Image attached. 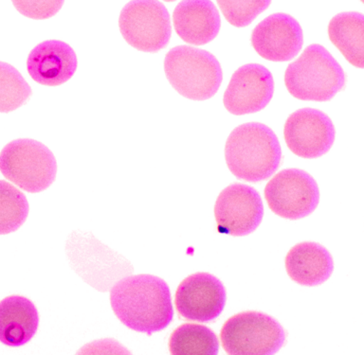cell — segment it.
<instances>
[{
	"label": "cell",
	"instance_id": "7c38bea8",
	"mask_svg": "<svg viewBox=\"0 0 364 355\" xmlns=\"http://www.w3.org/2000/svg\"><path fill=\"white\" fill-rule=\"evenodd\" d=\"M273 93L274 80L266 67L244 65L230 78L224 93V106L235 116L259 112L272 101Z\"/></svg>",
	"mask_w": 364,
	"mask_h": 355
},
{
	"label": "cell",
	"instance_id": "8fae6325",
	"mask_svg": "<svg viewBox=\"0 0 364 355\" xmlns=\"http://www.w3.org/2000/svg\"><path fill=\"white\" fill-rule=\"evenodd\" d=\"M226 298L224 284L215 275L196 273L179 284L176 293V308L188 320L209 322L223 311Z\"/></svg>",
	"mask_w": 364,
	"mask_h": 355
},
{
	"label": "cell",
	"instance_id": "e0dca14e",
	"mask_svg": "<svg viewBox=\"0 0 364 355\" xmlns=\"http://www.w3.org/2000/svg\"><path fill=\"white\" fill-rule=\"evenodd\" d=\"M39 315L36 305L22 295H10L0 301V342L20 346L36 335Z\"/></svg>",
	"mask_w": 364,
	"mask_h": 355
},
{
	"label": "cell",
	"instance_id": "9a60e30c",
	"mask_svg": "<svg viewBox=\"0 0 364 355\" xmlns=\"http://www.w3.org/2000/svg\"><path fill=\"white\" fill-rule=\"evenodd\" d=\"M176 33L184 42L202 45L218 36L221 19L218 9L210 0H185L173 13Z\"/></svg>",
	"mask_w": 364,
	"mask_h": 355
},
{
	"label": "cell",
	"instance_id": "ffe728a7",
	"mask_svg": "<svg viewBox=\"0 0 364 355\" xmlns=\"http://www.w3.org/2000/svg\"><path fill=\"white\" fill-rule=\"evenodd\" d=\"M24 193L7 181L0 180V235L16 231L28 214Z\"/></svg>",
	"mask_w": 364,
	"mask_h": 355
},
{
	"label": "cell",
	"instance_id": "3957f363",
	"mask_svg": "<svg viewBox=\"0 0 364 355\" xmlns=\"http://www.w3.org/2000/svg\"><path fill=\"white\" fill-rule=\"evenodd\" d=\"M346 73L323 45H309L284 73L287 89L301 101L328 102L346 85Z\"/></svg>",
	"mask_w": 364,
	"mask_h": 355
},
{
	"label": "cell",
	"instance_id": "30bf717a",
	"mask_svg": "<svg viewBox=\"0 0 364 355\" xmlns=\"http://www.w3.org/2000/svg\"><path fill=\"white\" fill-rule=\"evenodd\" d=\"M336 131L329 116L314 108H303L287 118L284 141L294 155L303 158H318L334 143Z\"/></svg>",
	"mask_w": 364,
	"mask_h": 355
},
{
	"label": "cell",
	"instance_id": "6da1fadb",
	"mask_svg": "<svg viewBox=\"0 0 364 355\" xmlns=\"http://www.w3.org/2000/svg\"><path fill=\"white\" fill-rule=\"evenodd\" d=\"M114 314L133 331L152 335L172 322L173 310L166 281L153 275H128L112 287Z\"/></svg>",
	"mask_w": 364,
	"mask_h": 355
},
{
	"label": "cell",
	"instance_id": "9c48e42d",
	"mask_svg": "<svg viewBox=\"0 0 364 355\" xmlns=\"http://www.w3.org/2000/svg\"><path fill=\"white\" fill-rule=\"evenodd\" d=\"M219 232L242 237L255 231L264 216L261 196L255 187L233 183L225 187L215 202Z\"/></svg>",
	"mask_w": 364,
	"mask_h": 355
},
{
	"label": "cell",
	"instance_id": "4fadbf2b",
	"mask_svg": "<svg viewBox=\"0 0 364 355\" xmlns=\"http://www.w3.org/2000/svg\"><path fill=\"white\" fill-rule=\"evenodd\" d=\"M256 53L272 62H287L300 53L303 31L297 20L284 13H273L259 23L252 34Z\"/></svg>",
	"mask_w": 364,
	"mask_h": 355
},
{
	"label": "cell",
	"instance_id": "d6986e66",
	"mask_svg": "<svg viewBox=\"0 0 364 355\" xmlns=\"http://www.w3.org/2000/svg\"><path fill=\"white\" fill-rule=\"evenodd\" d=\"M169 349L175 355H216L219 342L215 332L208 327L186 323L171 334Z\"/></svg>",
	"mask_w": 364,
	"mask_h": 355
},
{
	"label": "cell",
	"instance_id": "44dd1931",
	"mask_svg": "<svg viewBox=\"0 0 364 355\" xmlns=\"http://www.w3.org/2000/svg\"><path fill=\"white\" fill-rule=\"evenodd\" d=\"M31 88L19 71L0 62V113H9L22 106L31 95Z\"/></svg>",
	"mask_w": 364,
	"mask_h": 355
},
{
	"label": "cell",
	"instance_id": "277c9868",
	"mask_svg": "<svg viewBox=\"0 0 364 355\" xmlns=\"http://www.w3.org/2000/svg\"><path fill=\"white\" fill-rule=\"evenodd\" d=\"M165 75L173 89L193 101L210 99L220 87V62L209 51L178 45L166 54Z\"/></svg>",
	"mask_w": 364,
	"mask_h": 355
},
{
	"label": "cell",
	"instance_id": "8992f818",
	"mask_svg": "<svg viewBox=\"0 0 364 355\" xmlns=\"http://www.w3.org/2000/svg\"><path fill=\"white\" fill-rule=\"evenodd\" d=\"M286 331L264 312L247 311L232 315L222 327V346L230 355H272L286 342Z\"/></svg>",
	"mask_w": 364,
	"mask_h": 355
},
{
	"label": "cell",
	"instance_id": "5b68a950",
	"mask_svg": "<svg viewBox=\"0 0 364 355\" xmlns=\"http://www.w3.org/2000/svg\"><path fill=\"white\" fill-rule=\"evenodd\" d=\"M0 172L26 192H43L55 180V156L41 142L30 138L16 139L0 153Z\"/></svg>",
	"mask_w": 364,
	"mask_h": 355
},
{
	"label": "cell",
	"instance_id": "7a4b0ae2",
	"mask_svg": "<svg viewBox=\"0 0 364 355\" xmlns=\"http://www.w3.org/2000/svg\"><path fill=\"white\" fill-rule=\"evenodd\" d=\"M225 158L233 175L257 183L269 178L280 166L281 145L277 136L266 124L247 122L230 133Z\"/></svg>",
	"mask_w": 364,
	"mask_h": 355
},
{
	"label": "cell",
	"instance_id": "2e32d148",
	"mask_svg": "<svg viewBox=\"0 0 364 355\" xmlns=\"http://www.w3.org/2000/svg\"><path fill=\"white\" fill-rule=\"evenodd\" d=\"M287 275L301 286H318L332 275L334 261L328 250L314 241H303L289 250L286 257Z\"/></svg>",
	"mask_w": 364,
	"mask_h": 355
},
{
	"label": "cell",
	"instance_id": "ba28073f",
	"mask_svg": "<svg viewBox=\"0 0 364 355\" xmlns=\"http://www.w3.org/2000/svg\"><path fill=\"white\" fill-rule=\"evenodd\" d=\"M264 197L276 215L299 220L314 212L320 202V190L306 170L286 169L270 179L264 187Z\"/></svg>",
	"mask_w": 364,
	"mask_h": 355
},
{
	"label": "cell",
	"instance_id": "ac0fdd59",
	"mask_svg": "<svg viewBox=\"0 0 364 355\" xmlns=\"http://www.w3.org/2000/svg\"><path fill=\"white\" fill-rule=\"evenodd\" d=\"M328 36L350 64L364 67V16L357 11H346L333 17Z\"/></svg>",
	"mask_w": 364,
	"mask_h": 355
},
{
	"label": "cell",
	"instance_id": "7402d4cb",
	"mask_svg": "<svg viewBox=\"0 0 364 355\" xmlns=\"http://www.w3.org/2000/svg\"><path fill=\"white\" fill-rule=\"evenodd\" d=\"M218 4L227 21L237 28L247 27L266 9L269 8V0L257 1H230L218 0Z\"/></svg>",
	"mask_w": 364,
	"mask_h": 355
},
{
	"label": "cell",
	"instance_id": "5bb4252c",
	"mask_svg": "<svg viewBox=\"0 0 364 355\" xmlns=\"http://www.w3.org/2000/svg\"><path fill=\"white\" fill-rule=\"evenodd\" d=\"M76 53L67 43L48 40L40 43L28 54L27 70L34 81L48 87L68 82L76 72Z\"/></svg>",
	"mask_w": 364,
	"mask_h": 355
},
{
	"label": "cell",
	"instance_id": "52a82bcc",
	"mask_svg": "<svg viewBox=\"0 0 364 355\" xmlns=\"http://www.w3.org/2000/svg\"><path fill=\"white\" fill-rule=\"evenodd\" d=\"M125 41L144 53H158L168 45L172 34L170 14L159 1L138 0L127 3L119 19Z\"/></svg>",
	"mask_w": 364,
	"mask_h": 355
},
{
	"label": "cell",
	"instance_id": "603a6c76",
	"mask_svg": "<svg viewBox=\"0 0 364 355\" xmlns=\"http://www.w3.org/2000/svg\"><path fill=\"white\" fill-rule=\"evenodd\" d=\"M23 16L33 19H47L58 13L64 1H14Z\"/></svg>",
	"mask_w": 364,
	"mask_h": 355
}]
</instances>
